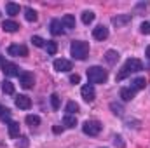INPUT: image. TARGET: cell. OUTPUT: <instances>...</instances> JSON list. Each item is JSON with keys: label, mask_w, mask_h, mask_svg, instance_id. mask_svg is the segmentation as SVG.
Wrapping results in <instances>:
<instances>
[{"label": "cell", "mask_w": 150, "mask_h": 148, "mask_svg": "<svg viewBox=\"0 0 150 148\" xmlns=\"http://www.w3.org/2000/svg\"><path fill=\"white\" fill-rule=\"evenodd\" d=\"M70 52H72V56H74L75 59L82 61L89 54V44L84 42V40H74L72 45H70Z\"/></svg>", "instance_id": "6da1fadb"}, {"label": "cell", "mask_w": 150, "mask_h": 148, "mask_svg": "<svg viewBox=\"0 0 150 148\" xmlns=\"http://www.w3.org/2000/svg\"><path fill=\"white\" fill-rule=\"evenodd\" d=\"M87 78H89L91 84H103V82H107L108 73H107V70H103L101 66H91V68L87 70Z\"/></svg>", "instance_id": "7a4b0ae2"}, {"label": "cell", "mask_w": 150, "mask_h": 148, "mask_svg": "<svg viewBox=\"0 0 150 148\" xmlns=\"http://www.w3.org/2000/svg\"><path fill=\"white\" fill-rule=\"evenodd\" d=\"M82 131L87 136H98L101 132V124L98 120H86L84 125H82Z\"/></svg>", "instance_id": "3957f363"}, {"label": "cell", "mask_w": 150, "mask_h": 148, "mask_svg": "<svg viewBox=\"0 0 150 148\" xmlns=\"http://www.w3.org/2000/svg\"><path fill=\"white\" fill-rule=\"evenodd\" d=\"M19 84H21L25 89H32V87L35 85V77H33V73H30V72H21V73H19Z\"/></svg>", "instance_id": "277c9868"}, {"label": "cell", "mask_w": 150, "mask_h": 148, "mask_svg": "<svg viewBox=\"0 0 150 148\" xmlns=\"http://www.w3.org/2000/svg\"><path fill=\"white\" fill-rule=\"evenodd\" d=\"M124 68H126L129 73H134V72H142V70H143V63H142L140 59H136V58H129V59L126 61Z\"/></svg>", "instance_id": "5b68a950"}, {"label": "cell", "mask_w": 150, "mask_h": 148, "mask_svg": "<svg viewBox=\"0 0 150 148\" xmlns=\"http://www.w3.org/2000/svg\"><path fill=\"white\" fill-rule=\"evenodd\" d=\"M80 94H82L84 101H87V103L94 101V98H96V92H94V87H93V84H86V85H82V89H80Z\"/></svg>", "instance_id": "8992f818"}, {"label": "cell", "mask_w": 150, "mask_h": 148, "mask_svg": "<svg viewBox=\"0 0 150 148\" xmlns=\"http://www.w3.org/2000/svg\"><path fill=\"white\" fill-rule=\"evenodd\" d=\"M16 106L18 108H21V110H28L30 106H32V99L28 98V96H25V94H19V96H16Z\"/></svg>", "instance_id": "52a82bcc"}, {"label": "cell", "mask_w": 150, "mask_h": 148, "mask_svg": "<svg viewBox=\"0 0 150 148\" xmlns=\"http://www.w3.org/2000/svg\"><path fill=\"white\" fill-rule=\"evenodd\" d=\"M9 54H11V56H21V58H25V56H28V49H26L25 45L14 44V45L9 47Z\"/></svg>", "instance_id": "ba28073f"}, {"label": "cell", "mask_w": 150, "mask_h": 148, "mask_svg": "<svg viewBox=\"0 0 150 148\" xmlns=\"http://www.w3.org/2000/svg\"><path fill=\"white\" fill-rule=\"evenodd\" d=\"M93 37L96 38V40H107L108 38V28H105L103 25H100V26H96L94 30H93Z\"/></svg>", "instance_id": "9c48e42d"}, {"label": "cell", "mask_w": 150, "mask_h": 148, "mask_svg": "<svg viewBox=\"0 0 150 148\" xmlns=\"http://www.w3.org/2000/svg\"><path fill=\"white\" fill-rule=\"evenodd\" d=\"M54 70L56 72H70L72 70V63L68 59H56L54 61Z\"/></svg>", "instance_id": "30bf717a"}, {"label": "cell", "mask_w": 150, "mask_h": 148, "mask_svg": "<svg viewBox=\"0 0 150 148\" xmlns=\"http://www.w3.org/2000/svg\"><path fill=\"white\" fill-rule=\"evenodd\" d=\"M2 72L7 75V77H16V75H19V68H18L14 63H4Z\"/></svg>", "instance_id": "8fae6325"}, {"label": "cell", "mask_w": 150, "mask_h": 148, "mask_svg": "<svg viewBox=\"0 0 150 148\" xmlns=\"http://www.w3.org/2000/svg\"><path fill=\"white\" fill-rule=\"evenodd\" d=\"M63 32H65L63 23H61L59 19H52V21H51V33H52V35H63Z\"/></svg>", "instance_id": "7c38bea8"}, {"label": "cell", "mask_w": 150, "mask_h": 148, "mask_svg": "<svg viewBox=\"0 0 150 148\" xmlns=\"http://www.w3.org/2000/svg\"><path fill=\"white\" fill-rule=\"evenodd\" d=\"M2 30L4 32H9V33H14V32L19 30V25L16 21H12V19H7V21L2 23Z\"/></svg>", "instance_id": "4fadbf2b"}, {"label": "cell", "mask_w": 150, "mask_h": 148, "mask_svg": "<svg viewBox=\"0 0 150 148\" xmlns=\"http://www.w3.org/2000/svg\"><path fill=\"white\" fill-rule=\"evenodd\" d=\"M131 21V14H120V16H115L112 18V23L115 26H122V25H127Z\"/></svg>", "instance_id": "5bb4252c"}, {"label": "cell", "mask_w": 150, "mask_h": 148, "mask_svg": "<svg viewBox=\"0 0 150 148\" xmlns=\"http://www.w3.org/2000/svg\"><path fill=\"white\" fill-rule=\"evenodd\" d=\"M5 11H7V14H9L11 18H14V16H18V14H19V11H21V9H19V5H18V4L9 2V4L5 5Z\"/></svg>", "instance_id": "9a60e30c"}, {"label": "cell", "mask_w": 150, "mask_h": 148, "mask_svg": "<svg viewBox=\"0 0 150 148\" xmlns=\"http://www.w3.org/2000/svg\"><path fill=\"white\" fill-rule=\"evenodd\" d=\"M120 98H122L124 101H131V99L134 98V91H133L131 87H122V89H120Z\"/></svg>", "instance_id": "2e32d148"}, {"label": "cell", "mask_w": 150, "mask_h": 148, "mask_svg": "<svg viewBox=\"0 0 150 148\" xmlns=\"http://www.w3.org/2000/svg\"><path fill=\"white\" fill-rule=\"evenodd\" d=\"M63 125L65 127H68V129H74L75 125H77V117L75 115H65V118H63Z\"/></svg>", "instance_id": "e0dca14e"}, {"label": "cell", "mask_w": 150, "mask_h": 148, "mask_svg": "<svg viewBox=\"0 0 150 148\" xmlns=\"http://www.w3.org/2000/svg\"><path fill=\"white\" fill-rule=\"evenodd\" d=\"M147 85V80L143 78V77H138V78H134L133 80V85H131V89L136 92V91H140V89H143Z\"/></svg>", "instance_id": "ac0fdd59"}, {"label": "cell", "mask_w": 150, "mask_h": 148, "mask_svg": "<svg viewBox=\"0 0 150 148\" xmlns=\"http://www.w3.org/2000/svg\"><path fill=\"white\" fill-rule=\"evenodd\" d=\"M61 23H63V26H65V28H68V30L75 28V18L72 16V14H67V16H63Z\"/></svg>", "instance_id": "d6986e66"}, {"label": "cell", "mask_w": 150, "mask_h": 148, "mask_svg": "<svg viewBox=\"0 0 150 148\" xmlns=\"http://www.w3.org/2000/svg\"><path fill=\"white\" fill-rule=\"evenodd\" d=\"M9 136L19 138V124L18 122H9Z\"/></svg>", "instance_id": "ffe728a7"}, {"label": "cell", "mask_w": 150, "mask_h": 148, "mask_svg": "<svg viewBox=\"0 0 150 148\" xmlns=\"http://www.w3.org/2000/svg\"><path fill=\"white\" fill-rule=\"evenodd\" d=\"M94 18H96V16H94L93 11H84V12H82V23H84V25H91V23L94 21Z\"/></svg>", "instance_id": "44dd1931"}, {"label": "cell", "mask_w": 150, "mask_h": 148, "mask_svg": "<svg viewBox=\"0 0 150 148\" xmlns=\"http://www.w3.org/2000/svg\"><path fill=\"white\" fill-rule=\"evenodd\" d=\"M26 124L30 127H38L40 125V117L38 115H26Z\"/></svg>", "instance_id": "7402d4cb"}, {"label": "cell", "mask_w": 150, "mask_h": 148, "mask_svg": "<svg viewBox=\"0 0 150 148\" xmlns=\"http://www.w3.org/2000/svg\"><path fill=\"white\" fill-rule=\"evenodd\" d=\"M105 59H107L110 65L117 63V61H119V52H117V51H107V54H105Z\"/></svg>", "instance_id": "603a6c76"}, {"label": "cell", "mask_w": 150, "mask_h": 148, "mask_svg": "<svg viewBox=\"0 0 150 148\" xmlns=\"http://www.w3.org/2000/svg\"><path fill=\"white\" fill-rule=\"evenodd\" d=\"M45 51H47V54L54 56V54H56V51H58V44H56V42H52V40H47V42H45Z\"/></svg>", "instance_id": "cb8c5ba5"}, {"label": "cell", "mask_w": 150, "mask_h": 148, "mask_svg": "<svg viewBox=\"0 0 150 148\" xmlns=\"http://www.w3.org/2000/svg\"><path fill=\"white\" fill-rule=\"evenodd\" d=\"M2 91H4L5 94H14V84L9 82V80H4V82H2Z\"/></svg>", "instance_id": "d4e9b609"}, {"label": "cell", "mask_w": 150, "mask_h": 148, "mask_svg": "<svg viewBox=\"0 0 150 148\" xmlns=\"http://www.w3.org/2000/svg\"><path fill=\"white\" fill-rule=\"evenodd\" d=\"M25 18H26V21H37V12L30 7H26L25 9Z\"/></svg>", "instance_id": "484cf974"}, {"label": "cell", "mask_w": 150, "mask_h": 148, "mask_svg": "<svg viewBox=\"0 0 150 148\" xmlns=\"http://www.w3.org/2000/svg\"><path fill=\"white\" fill-rule=\"evenodd\" d=\"M77 111H79V105H77L75 101H68V103H67V113H68V115H75Z\"/></svg>", "instance_id": "4316f807"}, {"label": "cell", "mask_w": 150, "mask_h": 148, "mask_svg": "<svg viewBox=\"0 0 150 148\" xmlns=\"http://www.w3.org/2000/svg\"><path fill=\"white\" fill-rule=\"evenodd\" d=\"M0 118L4 122H9V118H11V110L9 108H4L2 105H0Z\"/></svg>", "instance_id": "83f0119b"}, {"label": "cell", "mask_w": 150, "mask_h": 148, "mask_svg": "<svg viewBox=\"0 0 150 148\" xmlns=\"http://www.w3.org/2000/svg\"><path fill=\"white\" fill-rule=\"evenodd\" d=\"M51 106H52V110H58L59 108V96L56 92L51 94Z\"/></svg>", "instance_id": "f1b7e54d"}, {"label": "cell", "mask_w": 150, "mask_h": 148, "mask_svg": "<svg viewBox=\"0 0 150 148\" xmlns=\"http://www.w3.org/2000/svg\"><path fill=\"white\" fill-rule=\"evenodd\" d=\"M28 145H30V141H28V138H26V136H21L16 147H18V148H28Z\"/></svg>", "instance_id": "f546056e"}, {"label": "cell", "mask_w": 150, "mask_h": 148, "mask_svg": "<svg viewBox=\"0 0 150 148\" xmlns=\"http://www.w3.org/2000/svg\"><path fill=\"white\" fill-rule=\"evenodd\" d=\"M32 42H33V45H35V47H45V42H44L40 37H37V35H35V37H32Z\"/></svg>", "instance_id": "4dcf8cb0"}, {"label": "cell", "mask_w": 150, "mask_h": 148, "mask_svg": "<svg viewBox=\"0 0 150 148\" xmlns=\"http://www.w3.org/2000/svg\"><path fill=\"white\" fill-rule=\"evenodd\" d=\"M140 32L142 33H145V35H150V23H142V26H140Z\"/></svg>", "instance_id": "1f68e13d"}, {"label": "cell", "mask_w": 150, "mask_h": 148, "mask_svg": "<svg viewBox=\"0 0 150 148\" xmlns=\"http://www.w3.org/2000/svg\"><path fill=\"white\" fill-rule=\"evenodd\" d=\"M110 108H112V111L115 113V115H122V106H120V105L112 103V105H110Z\"/></svg>", "instance_id": "d6a6232c"}, {"label": "cell", "mask_w": 150, "mask_h": 148, "mask_svg": "<svg viewBox=\"0 0 150 148\" xmlns=\"http://www.w3.org/2000/svg\"><path fill=\"white\" fill-rule=\"evenodd\" d=\"M127 75H129V72H127V70H126V68L122 66V70H120V72L117 73V80H124V78H126Z\"/></svg>", "instance_id": "836d02e7"}, {"label": "cell", "mask_w": 150, "mask_h": 148, "mask_svg": "<svg viewBox=\"0 0 150 148\" xmlns=\"http://www.w3.org/2000/svg\"><path fill=\"white\" fill-rule=\"evenodd\" d=\"M113 143H115V147H124V143H122V138H120V136H115V138H113Z\"/></svg>", "instance_id": "e575fe53"}, {"label": "cell", "mask_w": 150, "mask_h": 148, "mask_svg": "<svg viewBox=\"0 0 150 148\" xmlns=\"http://www.w3.org/2000/svg\"><path fill=\"white\" fill-rule=\"evenodd\" d=\"M70 82H72V84H79V82H80V77H79L77 73H75V75H70Z\"/></svg>", "instance_id": "d590c367"}, {"label": "cell", "mask_w": 150, "mask_h": 148, "mask_svg": "<svg viewBox=\"0 0 150 148\" xmlns=\"http://www.w3.org/2000/svg\"><path fill=\"white\" fill-rule=\"evenodd\" d=\"M52 132H54V134H59V132H63V127H61V125H54V127H52Z\"/></svg>", "instance_id": "8d00e7d4"}, {"label": "cell", "mask_w": 150, "mask_h": 148, "mask_svg": "<svg viewBox=\"0 0 150 148\" xmlns=\"http://www.w3.org/2000/svg\"><path fill=\"white\" fill-rule=\"evenodd\" d=\"M4 63H5V58H4V56L0 54V66H4Z\"/></svg>", "instance_id": "74e56055"}, {"label": "cell", "mask_w": 150, "mask_h": 148, "mask_svg": "<svg viewBox=\"0 0 150 148\" xmlns=\"http://www.w3.org/2000/svg\"><path fill=\"white\" fill-rule=\"evenodd\" d=\"M145 56H147V58H149V59H150V45H149V47H147V51H145Z\"/></svg>", "instance_id": "f35d334b"}]
</instances>
